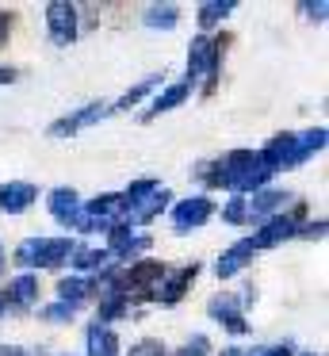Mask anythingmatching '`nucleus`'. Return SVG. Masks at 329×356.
Instances as JSON below:
<instances>
[{"mask_svg":"<svg viewBox=\"0 0 329 356\" xmlns=\"http://www.w3.org/2000/svg\"><path fill=\"white\" fill-rule=\"evenodd\" d=\"M69 253H73L69 238H27V241H19L12 261L19 268H50V264H61Z\"/></svg>","mask_w":329,"mask_h":356,"instance_id":"nucleus-1","label":"nucleus"},{"mask_svg":"<svg viewBox=\"0 0 329 356\" xmlns=\"http://www.w3.org/2000/svg\"><path fill=\"white\" fill-rule=\"evenodd\" d=\"M230 39H207V35H195L191 39V50H188V73L191 81L195 77H211L207 81V92L214 88V70H218V58H222V47Z\"/></svg>","mask_w":329,"mask_h":356,"instance_id":"nucleus-2","label":"nucleus"},{"mask_svg":"<svg viewBox=\"0 0 329 356\" xmlns=\"http://www.w3.org/2000/svg\"><path fill=\"white\" fill-rule=\"evenodd\" d=\"M46 27H50V39L58 47H69L77 39V8L73 4H50L46 8Z\"/></svg>","mask_w":329,"mask_h":356,"instance_id":"nucleus-3","label":"nucleus"},{"mask_svg":"<svg viewBox=\"0 0 329 356\" xmlns=\"http://www.w3.org/2000/svg\"><path fill=\"white\" fill-rule=\"evenodd\" d=\"M211 215H214V203L207 200V195H191V200L176 203L172 226H176V230H195V226H203Z\"/></svg>","mask_w":329,"mask_h":356,"instance_id":"nucleus-4","label":"nucleus"},{"mask_svg":"<svg viewBox=\"0 0 329 356\" xmlns=\"http://www.w3.org/2000/svg\"><path fill=\"white\" fill-rule=\"evenodd\" d=\"M207 310H211V318H214V322H222L230 333H245V330H249V322L241 318V302H237L230 291L214 295L211 307H207Z\"/></svg>","mask_w":329,"mask_h":356,"instance_id":"nucleus-5","label":"nucleus"},{"mask_svg":"<svg viewBox=\"0 0 329 356\" xmlns=\"http://www.w3.org/2000/svg\"><path fill=\"white\" fill-rule=\"evenodd\" d=\"M295 234H298L295 215H275V218H268V226H260L257 238H249V241H252V249H268V245H280V241L295 238Z\"/></svg>","mask_w":329,"mask_h":356,"instance_id":"nucleus-6","label":"nucleus"},{"mask_svg":"<svg viewBox=\"0 0 329 356\" xmlns=\"http://www.w3.org/2000/svg\"><path fill=\"white\" fill-rule=\"evenodd\" d=\"M107 111H111V108H104V104H88V108H81V111H73V115L58 119V123L50 127V138H65V134L84 131V127H92L96 119H104Z\"/></svg>","mask_w":329,"mask_h":356,"instance_id":"nucleus-7","label":"nucleus"},{"mask_svg":"<svg viewBox=\"0 0 329 356\" xmlns=\"http://www.w3.org/2000/svg\"><path fill=\"white\" fill-rule=\"evenodd\" d=\"M38 188L27 184V180H12V184L0 188V211H8V215H19V211H27L31 203H35Z\"/></svg>","mask_w":329,"mask_h":356,"instance_id":"nucleus-8","label":"nucleus"},{"mask_svg":"<svg viewBox=\"0 0 329 356\" xmlns=\"http://www.w3.org/2000/svg\"><path fill=\"white\" fill-rule=\"evenodd\" d=\"M50 215L61 226H77L81 222V200H77L73 188H54L50 192Z\"/></svg>","mask_w":329,"mask_h":356,"instance_id":"nucleus-9","label":"nucleus"},{"mask_svg":"<svg viewBox=\"0 0 329 356\" xmlns=\"http://www.w3.org/2000/svg\"><path fill=\"white\" fill-rule=\"evenodd\" d=\"M35 299H38V280H35V276H19V280H12V284L4 287V299H0V307L27 310Z\"/></svg>","mask_w":329,"mask_h":356,"instance_id":"nucleus-10","label":"nucleus"},{"mask_svg":"<svg viewBox=\"0 0 329 356\" xmlns=\"http://www.w3.org/2000/svg\"><path fill=\"white\" fill-rule=\"evenodd\" d=\"M249 257H252V241L245 238V241H234V245L226 249V253L218 257V280H230L234 272H241L245 264H249Z\"/></svg>","mask_w":329,"mask_h":356,"instance_id":"nucleus-11","label":"nucleus"},{"mask_svg":"<svg viewBox=\"0 0 329 356\" xmlns=\"http://www.w3.org/2000/svg\"><path fill=\"white\" fill-rule=\"evenodd\" d=\"M127 207H130V218H134V222H150L153 215H161V211L168 207V192H165V188H153L150 195L127 203Z\"/></svg>","mask_w":329,"mask_h":356,"instance_id":"nucleus-12","label":"nucleus"},{"mask_svg":"<svg viewBox=\"0 0 329 356\" xmlns=\"http://www.w3.org/2000/svg\"><path fill=\"white\" fill-rule=\"evenodd\" d=\"M195 276H199V264H195V261H191V264H184L180 272H172V276H168L165 291H157V299H161V302H176L184 291H188V284H191Z\"/></svg>","mask_w":329,"mask_h":356,"instance_id":"nucleus-13","label":"nucleus"},{"mask_svg":"<svg viewBox=\"0 0 329 356\" xmlns=\"http://www.w3.org/2000/svg\"><path fill=\"white\" fill-rule=\"evenodd\" d=\"M321 146H326V131H321V127H318V131H306L303 138L295 134V149H291V169H298V165H303L310 154H318Z\"/></svg>","mask_w":329,"mask_h":356,"instance_id":"nucleus-14","label":"nucleus"},{"mask_svg":"<svg viewBox=\"0 0 329 356\" xmlns=\"http://www.w3.org/2000/svg\"><path fill=\"white\" fill-rule=\"evenodd\" d=\"M161 276H165V264L161 261H142V264H134V268L122 276V284L127 287H150L153 280H161ZM127 287H122V291H127Z\"/></svg>","mask_w":329,"mask_h":356,"instance_id":"nucleus-15","label":"nucleus"},{"mask_svg":"<svg viewBox=\"0 0 329 356\" xmlns=\"http://www.w3.org/2000/svg\"><path fill=\"white\" fill-rule=\"evenodd\" d=\"M88 356H119V341L107 325H92L88 330Z\"/></svg>","mask_w":329,"mask_h":356,"instance_id":"nucleus-16","label":"nucleus"},{"mask_svg":"<svg viewBox=\"0 0 329 356\" xmlns=\"http://www.w3.org/2000/svg\"><path fill=\"white\" fill-rule=\"evenodd\" d=\"M92 295V284L88 280H81V276H69V280H61L58 284V299L65 302V307H77V302H84Z\"/></svg>","mask_w":329,"mask_h":356,"instance_id":"nucleus-17","label":"nucleus"},{"mask_svg":"<svg viewBox=\"0 0 329 356\" xmlns=\"http://www.w3.org/2000/svg\"><path fill=\"white\" fill-rule=\"evenodd\" d=\"M188 100V85H168L165 92L157 96V100H153V108L145 111V119H153V115H161V111H172L176 104H184Z\"/></svg>","mask_w":329,"mask_h":356,"instance_id":"nucleus-18","label":"nucleus"},{"mask_svg":"<svg viewBox=\"0 0 329 356\" xmlns=\"http://www.w3.org/2000/svg\"><path fill=\"white\" fill-rule=\"evenodd\" d=\"M234 8H237L234 0H222V4H218V0H211V4H203V8H199V24H203V27H214L218 19H226Z\"/></svg>","mask_w":329,"mask_h":356,"instance_id":"nucleus-19","label":"nucleus"},{"mask_svg":"<svg viewBox=\"0 0 329 356\" xmlns=\"http://www.w3.org/2000/svg\"><path fill=\"white\" fill-rule=\"evenodd\" d=\"M287 203V192H260L257 200H252V207H249V215L252 218H264L268 211H275V207H283Z\"/></svg>","mask_w":329,"mask_h":356,"instance_id":"nucleus-20","label":"nucleus"},{"mask_svg":"<svg viewBox=\"0 0 329 356\" xmlns=\"http://www.w3.org/2000/svg\"><path fill=\"white\" fill-rule=\"evenodd\" d=\"M176 19H180V12H176L172 4H153V8L145 12V24L150 27H176Z\"/></svg>","mask_w":329,"mask_h":356,"instance_id":"nucleus-21","label":"nucleus"},{"mask_svg":"<svg viewBox=\"0 0 329 356\" xmlns=\"http://www.w3.org/2000/svg\"><path fill=\"white\" fill-rule=\"evenodd\" d=\"M107 261H111L107 249H77V257H73L77 268H104Z\"/></svg>","mask_w":329,"mask_h":356,"instance_id":"nucleus-22","label":"nucleus"},{"mask_svg":"<svg viewBox=\"0 0 329 356\" xmlns=\"http://www.w3.org/2000/svg\"><path fill=\"white\" fill-rule=\"evenodd\" d=\"M157 81H161V77H150V81H142V85H134V88H130V92L119 100V104H115V108H122V111H127V108H134V104L142 100L145 92H153V85H157Z\"/></svg>","mask_w":329,"mask_h":356,"instance_id":"nucleus-23","label":"nucleus"},{"mask_svg":"<svg viewBox=\"0 0 329 356\" xmlns=\"http://www.w3.org/2000/svg\"><path fill=\"white\" fill-rule=\"evenodd\" d=\"M245 215H249V207H245V195H234V200L226 203V211H222V218H226V222H245Z\"/></svg>","mask_w":329,"mask_h":356,"instance_id":"nucleus-24","label":"nucleus"},{"mask_svg":"<svg viewBox=\"0 0 329 356\" xmlns=\"http://www.w3.org/2000/svg\"><path fill=\"white\" fill-rule=\"evenodd\" d=\"M69 314H73V307H65V302H54V307L42 310V318H50V322H65Z\"/></svg>","mask_w":329,"mask_h":356,"instance_id":"nucleus-25","label":"nucleus"},{"mask_svg":"<svg viewBox=\"0 0 329 356\" xmlns=\"http://www.w3.org/2000/svg\"><path fill=\"white\" fill-rule=\"evenodd\" d=\"M130 356H165V348H161L157 341H142V345L130 348Z\"/></svg>","mask_w":329,"mask_h":356,"instance_id":"nucleus-26","label":"nucleus"},{"mask_svg":"<svg viewBox=\"0 0 329 356\" xmlns=\"http://www.w3.org/2000/svg\"><path fill=\"white\" fill-rule=\"evenodd\" d=\"M8 31H12V12L0 8V47L8 42Z\"/></svg>","mask_w":329,"mask_h":356,"instance_id":"nucleus-27","label":"nucleus"},{"mask_svg":"<svg viewBox=\"0 0 329 356\" xmlns=\"http://www.w3.org/2000/svg\"><path fill=\"white\" fill-rule=\"evenodd\" d=\"M203 353H207V337L188 341V348H184V356H203Z\"/></svg>","mask_w":329,"mask_h":356,"instance_id":"nucleus-28","label":"nucleus"},{"mask_svg":"<svg viewBox=\"0 0 329 356\" xmlns=\"http://www.w3.org/2000/svg\"><path fill=\"white\" fill-rule=\"evenodd\" d=\"M303 8L310 12V16H318V19H321V16H326V0H321V4H303Z\"/></svg>","mask_w":329,"mask_h":356,"instance_id":"nucleus-29","label":"nucleus"},{"mask_svg":"<svg viewBox=\"0 0 329 356\" xmlns=\"http://www.w3.org/2000/svg\"><path fill=\"white\" fill-rule=\"evenodd\" d=\"M12 81H15L12 70H0V85H12Z\"/></svg>","mask_w":329,"mask_h":356,"instance_id":"nucleus-30","label":"nucleus"},{"mask_svg":"<svg viewBox=\"0 0 329 356\" xmlns=\"http://www.w3.org/2000/svg\"><path fill=\"white\" fill-rule=\"evenodd\" d=\"M260 356H291V348H268V353H260Z\"/></svg>","mask_w":329,"mask_h":356,"instance_id":"nucleus-31","label":"nucleus"},{"mask_svg":"<svg viewBox=\"0 0 329 356\" xmlns=\"http://www.w3.org/2000/svg\"><path fill=\"white\" fill-rule=\"evenodd\" d=\"M0 356H27L23 348H0Z\"/></svg>","mask_w":329,"mask_h":356,"instance_id":"nucleus-32","label":"nucleus"},{"mask_svg":"<svg viewBox=\"0 0 329 356\" xmlns=\"http://www.w3.org/2000/svg\"><path fill=\"white\" fill-rule=\"evenodd\" d=\"M222 356H241V353H237V348H226V353H222Z\"/></svg>","mask_w":329,"mask_h":356,"instance_id":"nucleus-33","label":"nucleus"},{"mask_svg":"<svg viewBox=\"0 0 329 356\" xmlns=\"http://www.w3.org/2000/svg\"><path fill=\"white\" fill-rule=\"evenodd\" d=\"M0 268H4V249H0Z\"/></svg>","mask_w":329,"mask_h":356,"instance_id":"nucleus-34","label":"nucleus"},{"mask_svg":"<svg viewBox=\"0 0 329 356\" xmlns=\"http://www.w3.org/2000/svg\"><path fill=\"white\" fill-rule=\"evenodd\" d=\"M303 356H314V353H303Z\"/></svg>","mask_w":329,"mask_h":356,"instance_id":"nucleus-35","label":"nucleus"},{"mask_svg":"<svg viewBox=\"0 0 329 356\" xmlns=\"http://www.w3.org/2000/svg\"><path fill=\"white\" fill-rule=\"evenodd\" d=\"M0 310H4V307H0Z\"/></svg>","mask_w":329,"mask_h":356,"instance_id":"nucleus-36","label":"nucleus"}]
</instances>
